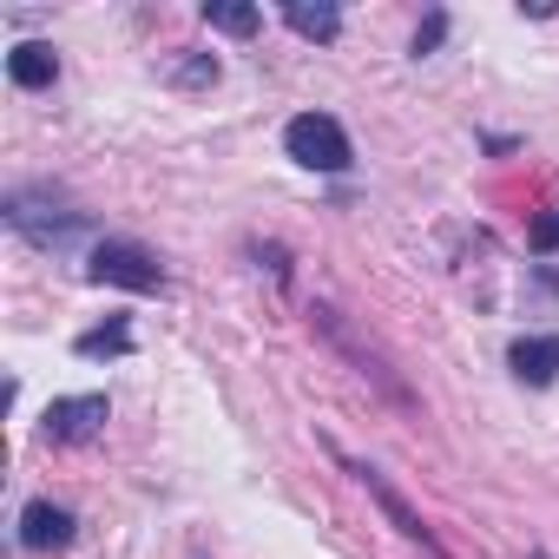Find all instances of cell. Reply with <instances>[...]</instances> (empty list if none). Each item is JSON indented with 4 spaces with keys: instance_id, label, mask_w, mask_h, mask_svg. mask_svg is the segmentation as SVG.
<instances>
[{
    "instance_id": "cell-3",
    "label": "cell",
    "mask_w": 559,
    "mask_h": 559,
    "mask_svg": "<svg viewBox=\"0 0 559 559\" xmlns=\"http://www.w3.org/2000/svg\"><path fill=\"white\" fill-rule=\"evenodd\" d=\"M106 415H112V402H106V395H60V402L47 408L40 435H47V441H60V448H73V441H93V435L106 428Z\"/></svg>"
},
{
    "instance_id": "cell-1",
    "label": "cell",
    "mask_w": 559,
    "mask_h": 559,
    "mask_svg": "<svg viewBox=\"0 0 559 559\" xmlns=\"http://www.w3.org/2000/svg\"><path fill=\"white\" fill-rule=\"evenodd\" d=\"M86 276H93V284H112V290H139V297L165 290V270H158V257H152L145 243H126V237H106V243H93V257H86Z\"/></svg>"
},
{
    "instance_id": "cell-7",
    "label": "cell",
    "mask_w": 559,
    "mask_h": 559,
    "mask_svg": "<svg viewBox=\"0 0 559 559\" xmlns=\"http://www.w3.org/2000/svg\"><path fill=\"white\" fill-rule=\"evenodd\" d=\"M8 73H14V86L40 93V86H53V80H60V60H53V47L27 40V47H14V53H8Z\"/></svg>"
},
{
    "instance_id": "cell-11",
    "label": "cell",
    "mask_w": 559,
    "mask_h": 559,
    "mask_svg": "<svg viewBox=\"0 0 559 559\" xmlns=\"http://www.w3.org/2000/svg\"><path fill=\"white\" fill-rule=\"evenodd\" d=\"M533 250H559V204L533 217Z\"/></svg>"
},
{
    "instance_id": "cell-4",
    "label": "cell",
    "mask_w": 559,
    "mask_h": 559,
    "mask_svg": "<svg viewBox=\"0 0 559 559\" xmlns=\"http://www.w3.org/2000/svg\"><path fill=\"white\" fill-rule=\"evenodd\" d=\"M356 480H362V487L376 493V507H382V513H389V520H395V526H402L408 539H421L428 552H441V546H435V533L421 526V513H408V500H402V493H395V487H389V480H382V474L369 467V461H356ZM441 559H448V552H441Z\"/></svg>"
},
{
    "instance_id": "cell-14",
    "label": "cell",
    "mask_w": 559,
    "mask_h": 559,
    "mask_svg": "<svg viewBox=\"0 0 559 559\" xmlns=\"http://www.w3.org/2000/svg\"><path fill=\"white\" fill-rule=\"evenodd\" d=\"M533 559H546V552H533Z\"/></svg>"
},
{
    "instance_id": "cell-2",
    "label": "cell",
    "mask_w": 559,
    "mask_h": 559,
    "mask_svg": "<svg viewBox=\"0 0 559 559\" xmlns=\"http://www.w3.org/2000/svg\"><path fill=\"white\" fill-rule=\"evenodd\" d=\"M284 152L304 165V171H349V132L330 119V112H304L284 126Z\"/></svg>"
},
{
    "instance_id": "cell-8",
    "label": "cell",
    "mask_w": 559,
    "mask_h": 559,
    "mask_svg": "<svg viewBox=\"0 0 559 559\" xmlns=\"http://www.w3.org/2000/svg\"><path fill=\"white\" fill-rule=\"evenodd\" d=\"M284 21H290L304 40H336V34H343V14L330 8V0H290Z\"/></svg>"
},
{
    "instance_id": "cell-9",
    "label": "cell",
    "mask_w": 559,
    "mask_h": 559,
    "mask_svg": "<svg viewBox=\"0 0 559 559\" xmlns=\"http://www.w3.org/2000/svg\"><path fill=\"white\" fill-rule=\"evenodd\" d=\"M73 349H80V356H126V349H132V323H126V317H112L106 330H86Z\"/></svg>"
},
{
    "instance_id": "cell-13",
    "label": "cell",
    "mask_w": 559,
    "mask_h": 559,
    "mask_svg": "<svg viewBox=\"0 0 559 559\" xmlns=\"http://www.w3.org/2000/svg\"><path fill=\"white\" fill-rule=\"evenodd\" d=\"M185 80H191V86H204V80H217V60H191V67H185Z\"/></svg>"
},
{
    "instance_id": "cell-5",
    "label": "cell",
    "mask_w": 559,
    "mask_h": 559,
    "mask_svg": "<svg viewBox=\"0 0 559 559\" xmlns=\"http://www.w3.org/2000/svg\"><path fill=\"white\" fill-rule=\"evenodd\" d=\"M67 539H73V513L53 507V500H27V513H21V546L47 552V546H67Z\"/></svg>"
},
{
    "instance_id": "cell-12",
    "label": "cell",
    "mask_w": 559,
    "mask_h": 559,
    "mask_svg": "<svg viewBox=\"0 0 559 559\" xmlns=\"http://www.w3.org/2000/svg\"><path fill=\"white\" fill-rule=\"evenodd\" d=\"M441 34H448V14H435V21L415 34V53H435V40H441Z\"/></svg>"
},
{
    "instance_id": "cell-10",
    "label": "cell",
    "mask_w": 559,
    "mask_h": 559,
    "mask_svg": "<svg viewBox=\"0 0 559 559\" xmlns=\"http://www.w3.org/2000/svg\"><path fill=\"white\" fill-rule=\"evenodd\" d=\"M204 21L217 27V34H257V8H237V0H204Z\"/></svg>"
},
{
    "instance_id": "cell-6",
    "label": "cell",
    "mask_w": 559,
    "mask_h": 559,
    "mask_svg": "<svg viewBox=\"0 0 559 559\" xmlns=\"http://www.w3.org/2000/svg\"><path fill=\"white\" fill-rule=\"evenodd\" d=\"M507 362H513V376H520L526 389H546V382L559 376V336H520V343L507 349Z\"/></svg>"
}]
</instances>
